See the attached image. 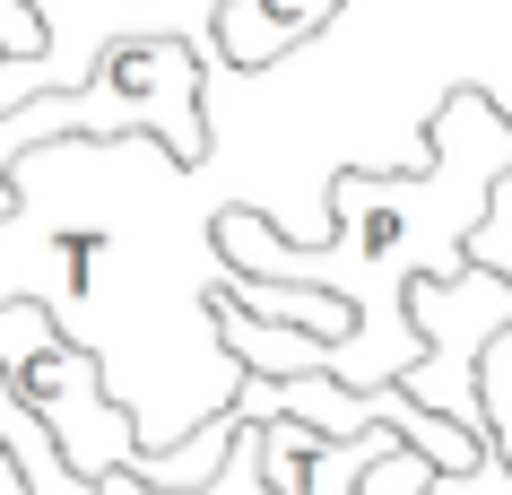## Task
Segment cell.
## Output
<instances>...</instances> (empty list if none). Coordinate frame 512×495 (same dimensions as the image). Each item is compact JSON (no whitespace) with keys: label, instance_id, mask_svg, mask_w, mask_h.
<instances>
[{"label":"cell","instance_id":"6da1fadb","mask_svg":"<svg viewBox=\"0 0 512 495\" xmlns=\"http://www.w3.org/2000/svg\"><path fill=\"white\" fill-rule=\"evenodd\" d=\"M512 174V113L478 87H452L426 122V157L391 174V165H339L330 174V235L322 244H296L278 235L261 209L226 200L209 218V244L226 270L252 278H304V287H330V296L356 304L348 339H322V330L270 322V313H243V304H217V339L243 374H330V383H400L426 330L408 322V287L417 278H452L486 235V209Z\"/></svg>","mask_w":512,"mask_h":495},{"label":"cell","instance_id":"7a4b0ae2","mask_svg":"<svg viewBox=\"0 0 512 495\" xmlns=\"http://www.w3.org/2000/svg\"><path fill=\"white\" fill-rule=\"evenodd\" d=\"M0 374H9L18 400L53 426V443L70 452L79 478L139 469V426H131V409L105 391L96 348L70 339V330L53 322V304H44V296H0Z\"/></svg>","mask_w":512,"mask_h":495},{"label":"cell","instance_id":"3957f363","mask_svg":"<svg viewBox=\"0 0 512 495\" xmlns=\"http://www.w3.org/2000/svg\"><path fill=\"white\" fill-rule=\"evenodd\" d=\"M408 322L426 330V348H417V365L400 374L408 400H426L434 417H452V426H478V357L486 339L512 322V278L486 261V252H469L452 278H417L408 287Z\"/></svg>","mask_w":512,"mask_h":495},{"label":"cell","instance_id":"277c9868","mask_svg":"<svg viewBox=\"0 0 512 495\" xmlns=\"http://www.w3.org/2000/svg\"><path fill=\"white\" fill-rule=\"evenodd\" d=\"M27 9L44 18V44L27 61H0V113L27 96H53V87H79L131 35H183L209 53L217 27V0H27Z\"/></svg>","mask_w":512,"mask_h":495},{"label":"cell","instance_id":"5b68a950","mask_svg":"<svg viewBox=\"0 0 512 495\" xmlns=\"http://www.w3.org/2000/svg\"><path fill=\"white\" fill-rule=\"evenodd\" d=\"M391 426H365V435H322L304 417H261V469H270L278 495H356V478L391 452Z\"/></svg>","mask_w":512,"mask_h":495},{"label":"cell","instance_id":"8992f818","mask_svg":"<svg viewBox=\"0 0 512 495\" xmlns=\"http://www.w3.org/2000/svg\"><path fill=\"white\" fill-rule=\"evenodd\" d=\"M330 18H339V0H217L209 53L235 61V70H270V61L304 53Z\"/></svg>","mask_w":512,"mask_h":495},{"label":"cell","instance_id":"52a82bcc","mask_svg":"<svg viewBox=\"0 0 512 495\" xmlns=\"http://www.w3.org/2000/svg\"><path fill=\"white\" fill-rule=\"evenodd\" d=\"M356 495H512V469L495 461V452H478L469 469H434L417 443H391V452L356 478Z\"/></svg>","mask_w":512,"mask_h":495},{"label":"cell","instance_id":"ba28073f","mask_svg":"<svg viewBox=\"0 0 512 495\" xmlns=\"http://www.w3.org/2000/svg\"><path fill=\"white\" fill-rule=\"evenodd\" d=\"M96 495H278L270 469H261V417L235 409V443H226V461H217L200 487H157V478H139V469H105Z\"/></svg>","mask_w":512,"mask_h":495},{"label":"cell","instance_id":"9c48e42d","mask_svg":"<svg viewBox=\"0 0 512 495\" xmlns=\"http://www.w3.org/2000/svg\"><path fill=\"white\" fill-rule=\"evenodd\" d=\"M478 417H486V443H495V461L512 469V322L486 339V357H478Z\"/></svg>","mask_w":512,"mask_h":495},{"label":"cell","instance_id":"30bf717a","mask_svg":"<svg viewBox=\"0 0 512 495\" xmlns=\"http://www.w3.org/2000/svg\"><path fill=\"white\" fill-rule=\"evenodd\" d=\"M44 44V18H35L27 0H0V61H27Z\"/></svg>","mask_w":512,"mask_h":495},{"label":"cell","instance_id":"8fae6325","mask_svg":"<svg viewBox=\"0 0 512 495\" xmlns=\"http://www.w3.org/2000/svg\"><path fill=\"white\" fill-rule=\"evenodd\" d=\"M0 495H27V478H18V461L0 452Z\"/></svg>","mask_w":512,"mask_h":495}]
</instances>
